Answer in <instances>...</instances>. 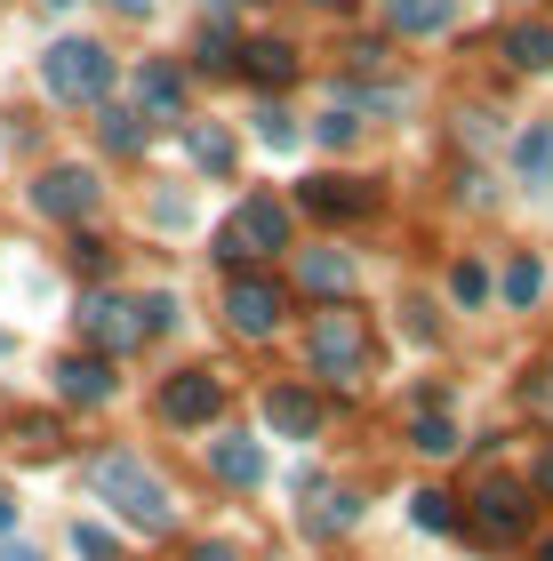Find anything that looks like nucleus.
I'll return each instance as SVG.
<instances>
[{
	"instance_id": "nucleus-1",
	"label": "nucleus",
	"mask_w": 553,
	"mask_h": 561,
	"mask_svg": "<svg viewBox=\"0 0 553 561\" xmlns=\"http://www.w3.org/2000/svg\"><path fill=\"white\" fill-rule=\"evenodd\" d=\"M89 481H96V497H105L129 529H145V538H169V529H177V497L161 490V473L145 466V457L105 449V457H89Z\"/></svg>"
},
{
	"instance_id": "nucleus-2",
	"label": "nucleus",
	"mask_w": 553,
	"mask_h": 561,
	"mask_svg": "<svg viewBox=\"0 0 553 561\" xmlns=\"http://www.w3.org/2000/svg\"><path fill=\"white\" fill-rule=\"evenodd\" d=\"M306 362H313V377H330V386H361L369 377V313L361 305L330 297L321 313H306Z\"/></svg>"
},
{
	"instance_id": "nucleus-3",
	"label": "nucleus",
	"mask_w": 553,
	"mask_h": 561,
	"mask_svg": "<svg viewBox=\"0 0 553 561\" xmlns=\"http://www.w3.org/2000/svg\"><path fill=\"white\" fill-rule=\"evenodd\" d=\"M289 249V209L273 193H249L233 217H224V233H217V265H265V257H281Z\"/></svg>"
},
{
	"instance_id": "nucleus-4",
	"label": "nucleus",
	"mask_w": 553,
	"mask_h": 561,
	"mask_svg": "<svg viewBox=\"0 0 553 561\" xmlns=\"http://www.w3.org/2000/svg\"><path fill=\"white\" fill-rule=\"evenodd\" d=\"M41 89L57 96V105H105L113 89V48L105 41H57L41 57Z\"/></svg>"
},
{
	"instance_id": "nucleus-5",
	"label": "nucleus",
	"mask_w": 553,
	"mask_h": 561,
	"mask_svg": "<svg viewBox=\"0 0 553 561\" xmlns=\"http://www.w3.org/2000/svg\"><path fill=\"white\" fill-rule=\"evenodd\" d=\"M281 313H289V289L273 273H257V265H241L233 280H224V329H233V337H273V329H281Z\"/></svg>"
},
{
	"instance_id": "nucleus-6",
	"label": "nucleus",
	"mask_w": 553,
	"mask_h": 561,
	"mask_svg": "<svg viewBox=\"0 0 553 561\" xmlns=\"http://www.w3.org/2000/svg\"><path fill=\"white\" fill-rule=\"evenodd\" d=\"M530 481H506V473H489L482 490H473V529H482L489 546H506V538H521L530 529Z\"/></svg>"
},
{
	"instance_id": "nucleus-7",
	"label": "nucleus",
	"mask_w": 553,
	"mask_h": 561,
	"mask_svg": "<svg viewBox=\"0 0 553 561\" xmlns=\"http://www.w3.org/2000/svg\"><path fill=\"white\" fill-rule=\"evenodd\" d=\"M297 201H306V217H321V225H354V217L377 209V185H361V176H345V169H321V176L297 185Z\"/></svg>"
},
{
	"instance_id": "nucleus-8",
	"label": "nucleus",
	"mask_w": 553,
	"mask_h": 561,
	"mask_svg": "<svg viewBox=\"0 0 553 561\" xmlns=\"http://www.w3.org/2000/svg\"><path fill=\"white\" fill-rule=\"evenodd\" d=\"M96 201H105V185H96V169H41V185H33V209L41 217H57V225H81L96 217Z\"/></svg>"
},
{
	"instance_id": "nucleus-9",
	"label": "nucleus",
	"mask_w": 553,
	"mask_h": 561,
	"mask_svg": "<svg viewBox=\"0 0 553 561\" xmlns=\"http://www.w3.org/2000/svg\"><path fill=\"white\" fill-rule=\"evenodd\" d=\"M81 337H89L96 353H129V345H145V313H137L129 297L96 289V297L81 305Z\"/></svg>"
},
{
	"instance_id": "nucleus-10",
	"label": "nucleus",
	"mask_w": 553,
	"mask_h": 561,
	"mask_svg": "<svg viewBox=\"0 0 553 561\" xmlns=\"http://www.w3.org/2000/svg\"><path fill=\"white\" fill-rule=\"evenodd\" d=\"M48 377H57V401H72V410H105L113 386H120V377H113V353H65Z\"/></svg>"
},
{
	"instance_id": "nucleus-11",
	"label": "nucleus",
	"mask_w": 553,
	"mask_h": 561,
	"mask_svg": "<svg viewBox=\"0 0 553 561\" xmlns=\"http://www.w3.org/2000/svg\"><path fill=\"white\" fill-rule=\"evenodd\" d=\"M217 410H224V377L217 369H185V377L161 386V417L169 425H209Z\"/></svg>"
},
{
	"instance_id": "nucleus-12",
	"label": "nucleus",
	"mask_w": 553,
	"mask_h": 561,
	"mask_svg": "<svg viewBox=\"0 0 553 561\" xmlns=\"http://www.w3.org/2000/svg\"><path fill=\"white\" fill-rule=\"evenodd\" d=\"M313 497V514H306V538H337V529H354L361 522V497L354 490H321L313 473H297V505Z\"/></svg>"
},
{
	"instance_id": "nucleus-13",
	"label": "nucleus",
	"mask_w": 553,
	"mask_h": 561,
	"mask_svg": "<svg viewBox=\"0 0 553 561\" xmlns=\"http://www.w3.org/2000/svg\"><path fill=\"white\" fill-rule=\"evenodd\" d=\"M297 280H306V297L330 305V297H345L361 280V265L345 257V249H306V257H297Z\"/></svg>"
},
{
	"instance_id": "nucleus-14",
	"label": "nucleus",
	"mask_w": 553,
	"mask_h": 561,
	"mask_svg": "<svg viewBox=\"0 0 553 561\" xmlns=\"http://www.w3.org/2000/svg\"><path fill=\"white\" fill-rule=\"evenodd\" d=\"M265 425L289 433V442H313V433H321V401H313L306 386H273V393H265Z\"/></svg>"
},
{
	"instance_id": "nucleus-15",
	"label": "nucleus",
	"mask_w": 553,
	"mask_h": 561,
	"mask_svg": "<svg viewBox=\"0 0 553 561\" xmlns=\"http://www.w3.org/2000/svg\"><path fill=\"white\" fill-rule=\"evenodd\" d=\"M497 48H506L514 72H553V24H545V16L506 24V33H497Z\"/></svg>"
},
{
	"instance_id": "nucleus-16",
	"label": "nucleus",
	"mask_w": 553,
	"mask_h": 561,
	"mask_svg": "<svg viewBox=\"0 0 553 561\" xmlns=\"http://www.w3.org/2000/svg\"><path fill=\"white\" fill-rule=\"evenodd\" d=\"M137 105H145V121H177L185 113V72L177 65H137Z\"/></svg>"
},
{
	"instance_id": "nucleus-17",
	"label": "nucleus",
	"mask_w": 553,
	"mask_h": 561,
	"mask_svg": "<svg viewBox=\"0 0 553 561\" xmlns=\"http://www.w3.org/2000/svg\"><path fill=\"white\" fill-rule=\"evenodd\" d=\"M385 24L401 41H434V33L458 24V0H385Z\"/></svg>"
},
{
	"instance_id": "nucleus-18",
	"label": "nucleus",
	"mask_w": 553,
	"mask_h": 561,
	"mask_svg": "<svg viewBox=\"0 0 553 561\" xmlns=\"http://www.w3.org/2000/svg\"><path fill=\"white\" fill-rule=\"evenodd\" d=\"M497 297H506V313H530V305L545 297V257H538V249H514V257H506Z\"/></svg>"
},
{
	"instance_id": "nucleus-19",
	"label": "nucleus",
	"mask_w": 553,
	"mask_h": 561,
	"mask_svg": "<svg viewBox=\"0 0 553 561\" xmlns=\"http://www.w3.org/2000/svg\"><path fill=\"white\" fill-rule=\"evenodd\" d=\"M514 176H521L530 193L553 185V121H530V129L514 137Z\"/></svg>"
},
{
	"instance_id": "nucleus-20",
	"label": "nucleus",
	"mask_w": 553,
	"mask_h": 561,
	"mask_svg": "<svg viewBox=\"0 0 553 561\" xmlns=\"http://www.w3.org/2000/svg\"><path fill=\"white\" fill-rule=\"evenodd\" d=\"M241 72H249L257 89H289V81H297V48H289V41H249V48H241Z\"/></svg>"
},
{
	"instance_id": "nucleus-21",
	"label": "nucleus",
	"mask_w": 553,
	"mask_h": 561,
	"mask_svg": "<svg viewBox=\"0 0 553 561\" xmlns=\"http://www.w3.org/2000/svg\"><path fill=\"white\" fill-rule=\"evenodd\" d=\"M209 466H217V481H241V490H257V481H265V449L241 442V433H224V442L209 449Z\"/></svg>"
},
{
	"instance_id": "nucleus-22",
	"label": "nucleus",
	"mask_w": 553,
	"mask_h": 561,
	"mask_svg": "<svg viewBox=\"0 0 553 561\" xmlns=\"http://www.w3.org/2000/svg\"><path fill=\"white\" fill-rule=\"evenodd\" d=\"M96 145H105V152H145V113L105 105V113H96Z\"/></svg>"
},
{
	"instance_id": "nucleus-23",
	"label": "nucleus",
	"mask_w": 553,
	"mask_h": 561,
	"mask_svg": "<svg viewBox=\"0 0 553 561\" xmlns=\"http://www.w3.org/2000/svg\"><path fill=\"white\" fill-rule=\"evenodd\" d=\"M185 152H193V161L209 169V176H224V169H233V137H224L217 121H193V129H185Z\"/></svg>"
},
{
	"instance_id": "nucleus-24",
	"label": "nucleus",
	"mask_w": 553,
	"mask_h": 561,
	"mask_svg": "<svg viewBox=\"0 0 553 561\" xmlns=\"http://www.w3.org/2000/svg\"><path fill=\"white\" fill-rule=\"evenodd\" d=\"M57 442H65L57 417H9V449H24V457H57Z\"/></svg>"
},
{
	"instance_id": "nucleus-25",
	"label": "nucleus",
	"mask_w": 553,
	"mask_h": 561,
	"mask_svg": "<svg viewBox=\"0 0 553 561\" xmlns=\"http://www.w3.org/2000/svg\"><path fill=\"white\" fill-rule=\"evenodd\" d=\"M410 442H417L425 457H458V425H449L441 410H417V425H410Z\"/></svg>"
},
{
	"instance_id": "nucleus-26",
	"label": "nucleus",
	"mask_w": 553,
	"mask_h": 561,
	"mask_svg": "<svg viewBox=\"0 0 553 561\" xmlns=\"http://www.w3.org/2000/svg\"><path fill=\"white\" fill-rule=\"evenodd\" d=\"M410 522L417 529H458V497H449V490H417L410 497Z\"/></svg>"
},
{
	"instance_id": "nucleus-27",
	"label": "nucleus",
	"mask_w": 553,
	"mask_h": 561,
	"mask_svg": "<svg viewBox=\"0 0 553 561\" xmlns=\"http://www.w3.org/2000/svg\"><path fill=\"white\" fill-rule=\"evenodd\" d=\"M233 65H241L233 24H209V33H200V72H233Z\"/></svg>"
},
{
	"instance_id": "nucleus-28",
	"label": "nucleus",
	"mask_w": 553,
	"mask_h": 561,
	"mask_svg": "<svg viewBox=\"0 0 553 561\" xmlns=\"http://www.w3.org/2000/svg\"><path fill=\"white\" fill-rule=\"evenodd\" d=\"M449 297H458V305H482V297H489V265H482V257H458V265H449Z\"/></svg>"
},
{
	"instance_id": "nucleus-29",
	"label": "nucleus",
	"mask_w": 553,
	"mask_h": 561,
	"mask_svg": "<svg viewBox=\"0 0 553 561\" xmlns=\"http://www.w3.org/2000/svg\"><path fill=\"white\" fill-rule=\"evenodd\" d=\"M313 137H321V145H330V152H345V145H354V137H361V113H354V105H337V113H321V121H313Z\"/></svg>"
},
{
	"instance_id": "nucleus-30",
	"label": "nucleus",
	"mask_w": 553,
	"mask_h": 561,
	"mask_svg": "<svg viewBox=\"0 0 553 561\" xmlns=\"http://www.w3.org/2000/svg\"><path fill=\"white\" fill-rule=\"evenodd\" d=\"M257 137H265L273 152H297V121H289L281 105H265V113H257Z\"/></svg>"
},
{
	"instance_id": "nucleus-31",
	"label": "nucleus",
	"mask_w": 553,
	"mask_h": 561,
	"mask_svg": "<svg viewBox=\"0 0 553 561\" xmlns=\"http://www.w3.org/2000/svg\"><path fill=\"white\" fill-rule=\"evenodd\" d=\"M137 313H145V337H161V329H177V297H169V289H153V297L137 305Z\"/></svg>"
},
{
	"instance_id": "nucleus-32",
	"label": "nucleus",
	"mask_w": 553,
	"mask_h": 561,
	"mask_svg": "<svg viewBox=\"0 0 553 561\" xmlns=\"http://www.w3.org/2000/svg\"><path fill=\"white\" fill-rule=\"evenodd\" d=\"M72 553H81V561H113V538L96 522H81V529H72Z\"/></svg>"
},
{
	"instance_id": "nucleus-33",
	"label": "nucleus",
	"mask_w": 553,
	"mask_h": 561,
	"mask_svg": "<svg viewBox=\"0 0 553 561\" xmlns=\"http://www.w3.org/2000/svg\"><path fill=\"white\" fill-rule=\"evenodd\" d=\"M185 561H241V546L233 538H200V546H185Z\"/></svg>"
},
{
	"instance_id": "nucleus-34",
	"label": "nucleus",
	"mask_w": 553,
	"mask_h": 561,
	"mask_svg": "<svg viewBox=\"0 0 553 561\" xmlns=\"http://www.w3.org/2000/svg\"><path fill=\"white\" fill-rule=\"evenodd\" d=\"M377 65H393V48L385 41H354V72H377Z\"/></svg>"
},
{
	"instance_id": "nucleus-35",
	"label": "nucleus",
	"mask_w": 553,
	"mask_h": 561,
	"mask_svg": "<svg viewBox=\"0 0 553 561\" xmlns=\"http://www.w3.org/2000/svg\"><path fill=\"white\" fill-rule=\"evenodd\" d=\"M72 265H81V273H105V241L81 233V241H72Z\"/></svg>"
},
{
	"instance_id": "nucleus-36",
	"label": "nucleus",
	"mask_w": 553,
	"mask_h": 561,
	"mask_svg": "<svg viewBox=\"0 0 553 561\" xmlns=\"http://www.w3.org/2000/svg\"><path fill=\"white\" fill-rule=\"evenodd\" d=\"M530 490H538V497H553V449L538 457V481H530Z\"/></svg>"
},
{
	"instance_id": "nucleus-37",
	"label": "nucleus",
	"mask_w": 553,
	"mask_h": 561,
	"mask_svg": "<svg viewBox=\"0 0 553 561\" xmlns=\"http://www.w3.org/2000/svg\"><path fill=\"white\" fill-rule=\"evenodd\" d=\"M120 9H129V16H145V9H153V0H120Z\"/></svg>"
},
{
	"instance_id": "nucleus-38",
	"label": "nucleus",
	"mask_w": 553,
	"mask_h": 561,
	"mask_svg": "<svg viewBox=\"0 0 553 561\" xmlns=\"http://www.w3.org/2000/svg\"><path fill=\"white\" fill-rule=\"evenodd\" d=\"M538 561H553V538H545V546H538Z\"/></svg>"
},
{
	"instance_id": "nucleus-39",
	"label": "nucleus",
	"mask_w": 553,
	"mask_h": 561,
	"mask_svg": "<svg viewBox=\"0 0 553 561\" xmlns=\"http://www.w3.org/2000/svg\"><path fill=\"white\" fill-rule=\"evenodd\" d=\"M209 9H241V0H209Z\"/></svg>"
},
{
	"instance_id": "nucleus-40",
	"label": "nucleus",
	"mask_w": 553,
	"mask_h": 561,
	"mask_svg": "<svg viewBox=\"0 0 553 561\" xmlns=\"http://www.w3.org/2000/svg\"><path fill=\"white\" fill-rule=\"evenodd\" d=\"M321 9H345V0H321Z\"/></svg>"
},
{
	"instance_id": "nucleus-41",
	"label": "nucleus",
	"mask_w": 553,
	"mask_h": 561,
	"mask_svg": "<svg viewBox=\"0 0 553 561\" xmlns=\"http://www.w3.org/2000/svg\"><path fill=\"white\" fill-rule=\"evenodd\" d=\"M16 561H41V553H16Z\"/></svg>"
}]
</instances>
